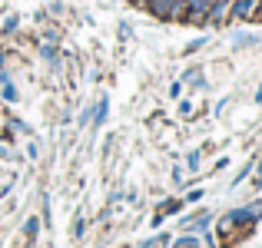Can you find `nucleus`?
Returning <instances> with one entry per match:
<instances>
[{"mask_svg":"<svg viewBox=\"0 0 262 248\" xmlns=\"http://www.w3.org/2000/svg\"><path fill=\"white\" fill-rule=\"evenodd\" d=\"M27 235H30V238L37 235V218H30V222H27Z\"/></svg>","mask_w":262,"mask_h":248,"instance_id":"obj_6","label":"nucleus"},{"mask_svg":"<svg viewBox=\"0 0 262 248\" xmlns=\"http://www.w3.org/2000/svg\"><path fill=\"white\" fill-rule=\"evenodd\" d=\"M183 7H186V0H156L149 10L160 13V17H183Z\"/></svg>","mask_w":262,"mask_h":248,"instance_id":"obj_1","label":"nucleus"},{"mask_svg":"<svg viewBox=\"0 0 262 248\" xmlns=\"http://www.w3.org/2000/svg\"><path fill=\"white\" fill-rule=\"evenodd\" d=\"M199 242H196V238H179V242H176V248H196Z\"/></svg>","mask_w":262,"mask_h":248,"instance_id":"obj_4","label":"nucleus"},{"mask_svg":"<svg viewBox=\"0 0 262 248\" xmlns=\"http://www.w3.org/2000/svg\"><path fill=\"white\" fill-rule=\"evenodd\" d=\"M232 17L236 20H246V17H252L256 13V0H232Z\"/></svg>","mask_w":262,"mask_h":248,"instance_id":"obj_3","label":"nucleus"},{"mask_svg":"<svg viewBox=\"0 0 262 248\" xmlns=\"http://www.w3.org/2000/svg\"><path fill=\"white\" fill-rule=\"evenodd\" d=\"M163 242H166V238H153V242H146V245H143V248H160Z\"/></svg>","mask_w":262,"mask_h":248,"instance_id":"obj_7","label":"nucleus"},{"mask_svg":"<svg viewBox=\"0 0 262 248\" xmlns=\"http://www.w3.org/2000/svg\"><path fill=\"white\" fill-rule=\"evenodd\" d=\"M212 0H186V17L189 20H206L209 17Z\"/></svg>","mask_w":262,"mask_h":248,"instance_id":"obj_2","label":"nucleus"},{"mask_svg":"<svg viewBox=\"0 0 262 248\" xmlns=\"http://www.w3.org/2000/svg\"><path fill=\"white\" fill-rule=\"evenodd\" d=\"M103 119H106V100L96 106V122H103Z\"/></svg>","mask_w":262,"mask_h":248,"instance_id":"obj_5","label":"nucleus"}]
</instances>
